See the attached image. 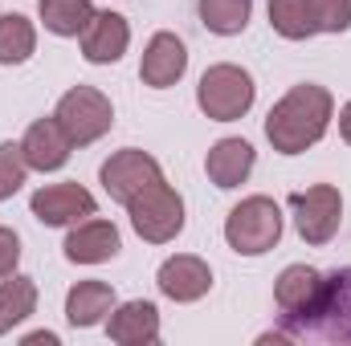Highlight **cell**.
<instances>
[{"instance_id": "obj_1", "label": "cell", "mask_w": 351, "mask_h": 346, "mask_svg": "<svg viewBox=\"0 0 351 346\" xmlns=\"http://www.w3.org/2000/svg\"><path fill=\"white\" fill-rule=\"evenodd\" d=\"M335 118V98L319 82L290 86L265 114V139L278 155H302L311 151Z\"/></svg>"}, {"instance_id": "obj_2", "label": "cell", "mask_w": 351, "mask_h": 346, "mask_svg": "<svg viewBox=\"0 0 351 346\" xmlns=\"http://www.w3.org/2000/svg\"><path fill=\"white\" fill-rule=\"evenodd\" d=\"M254 74L245 66H233V62H217L200 74V86H196V106L204 118L213 122H237L254 110Z\"/></svg>"}, {"instance_id": "obj_3", "label": "cell", "mask_w": 351, "mask_h": 346, "mask_svg": "<svg viewBox=\"0 0 351 346\" xmlns=\"http://www.w3.org/2000/svg\"><path fill=\"white\" fill-rule=\"evenodd\" d=\"M225 241L237 257H262L282 241V208L269 196H245L225 216Z\"/></svg>"}, {"instance_id": "obj_4", "label": "cell", "mask_w": 351, "mask_h": 346, "mask_svg": "<svg viewBox=\"0 0 351 346\" xmlns=\"http://www.w3.org/2000/svg\"><path fill=\"white\" fill-rule=\"evenodd\" d=\"M131 228L147 241V245H168L184 232V196L176 191L172 183H152L147 191H139L127 204Z\"/></svg>"}, {"instance_id": "obj_5", "label": "cell", "mask_w": 351, "mask_h": 346, "mask_svg": "<svg viewBox=\"0 0 351 346\" xmlns=\"http://www.w3.org/2000/svg\"><path fill=\"white\" fill-rule=\"evenodd\" d=\"M53 118L62 122V131L70 135L74 147H90V143H98V139L114 127V106H110V98H106L102 90L74 86L58 98Z\"/></svg>"}, {"instance_id": "obj_6", "label": "cell", "mask_w": 351, "mask_h": 346, "mask_svg": "<svg viewBox=\"0 0 351 346\" xmlns=\"http://www.w3.org/2000/svg\"><path fill=\"white\" fill-rule=\"evenodd\" d=\"M290 212H294V228L306 245H327L343 224V196L335 183H311L306 191L290 196Z\"/></svg>"}, {"instance_id": "obj_7", "label": "cell", "mask_w": 351, "mask_h": 346, "mask_svg": "<svg viewBox=\"0 0 351 346\" xmlns=\"http://www.w3.org/2000/svg\"><path fill=\"white\" fill-rule=\"evenodd\" d=\"M164 179V168H160V159L156 155H147V151H139V147H123V151H114L102 168H98V183L106 187V196L114 200V204H131L139 191H147L152 183H160Z\"/></svg>"}, {"instance_id": "obj_8", "label": "cell", "mask_w": 351, "mask_h": 346, "mask_svg": "<svg viewBox=\"0 0 351 346\" xmlns=\"http://www.w3.org/2000/svg\"><path fill=\"white\" fill-rule=\"evenodd\" d=\"M94 208H98L94 196H90L82 183H74V179H66V183H45V187H37L33 200H29V212H33L45 228L78 224V220L94 216Z\"/></svg>"}, {"instance_id": "obj_9", "label": "cell", "mask_w": 351, "mask_h": 346, "mask_svg": "<svg viewBox=\"0 0 351 346\" xmlns=\"http://www.w3.org/2000/svg\"><path fill=\"white\" fill-rule=\"evenodd\" d=\"M327 277L311 265H286L274 281V302L290 322H315V310L323 302Z\"/></svg>"}, {"instance_id": "obj_10", "label": "cell", "mask_w": 351, "mask_h": 346, "mask_svg": "<svg viewBox=\"0 0 351 346\" xmlns=\"http://www.w3.org/2000/svg\"><path fill=\"white\" fill-rule=\"evenodd\" d=\"M156 285H160L164 297L188 306V302H200L213 289V269H208V261L196 257V253H176V257H168L160 265Z\"/></svg>"}, {"instance_id": "obj_11", "label": "cell", "mask_w": 351, "mask_h": 346, "mask_svg": "<svg viewBox=\"0 0 351 346\" xmlns=\"http://www.w3.org/2000/svg\"><path fill=\"white\" fill-rule=\"evenodd\" d=\"M188 74V45L176 37V33H156L152 41H147V49H143V57H139V78H143V86L152 90H168L176 86L180 78Z\"/></svg>"}, {"instance_id": "obj_12", "label": "cell", "mask_w": 351, "mask_h": 346, "mask_svg": "<svg viewBox=\"0 0 351 346\" xmlns=\"http://www.w3.org/2000/svg\"><path fill=\"white\" fill-rule=\"evenodd\" d=\"M21 151H25L29 172H62V168L70 163L74 143H70V135L62 131V122L49 114V118H37V122L25 131Z\"/></svg>"}, {"instance_id": "obj_13", "label": "cell", "mask_w": 351, "mask_h": 346, "mask_svg": "<svg viewBox=\"0 0 351 346\" xmlns=\"http://www.w3.org/2000/svg\"><path fill=\"white\" fill-rule=\"evenodd\" d=\"M66 261H74V265H102V261L119 257V249H123V237H119V228L110 224V220H78V224H70V232H66Z\"/></svg>"}, {"instance_id": "obj_14", "label": "cell", "mask_w": 351, "mask_h": 346, "mask_svg": "<svg viewBox=\"0 0 351 346\" xmlns=\"http://www.w3.org/2000/svg\"><path fill=\"white\" fill-rule=\"evenodd\" d=\"M131 45V25L123 12H94V21L82 33V57L90 66H114Z\"/></svg>"}, {"instance_id": "obj_15", "label": "cell", "mask_w": 351, "mask_h": 346, "mask_svg": "<svg viewBox=\"0 0 351 346\" xmlns=\"http://www.w3.org/2000/svg\"><path fill=\"white\" fill-rule=\"evenodd\" d=\"M106 334H110V343H119V346L160 343V310H156V302L135 297V302L114 306L110 318H106Z\"/></svg>"}, {"instance_id": "obj_16", "label": "cell", "mask_w": 351, "mask_h": 346, "mask_svg": "<svg viewBox=\"0 0 351 346\" xmlns=\"http://www.w3.org/2000/svg\"><path fill=\"white\" fill-rule=\"evenodd\" d=\"M254 163H258V151H254V143H245V139H217V143L208 147V155H204V172H208V179H213L221 191L241 187V183L254 175Z\"/></svg>"}, {"instance_id": "obj_17", "label": "cell", "mask_w": 351, "mask_h": 346, "mask_svg": "<svg viewBox=\"0 0 351 346\" xmlns=\"http://www.w3.org/2000/svg\"><path fill=\"white\" fill-rule=\"evenodd\" d=\"M315 322H319V330L331 343H351V269L327 277L323 302L315 310Z\"/></svg>"}, {"instance_id": "obj_18", "label": "cell", "mask_w": 351, "mask_h": 346, "mask_svg": "<svg viewBox=\"0 0 351 346\" xmlns=\"http://www.w3.org/2000/svg\"><path fill=\"white\" fill-rule=\"evenodd\" d=\"M114 306H119V297L106 281H78L66 293V322L78 326V330H90V326L106 322Z\"/></svg>"}, {"instance_id": "obj_19", "label": "cell", "mask_w": 351, "mask_h": 346, "mask_svg": "<svg viewBox=\"0 0 351 346\" xmlns=\"http://www.w3.org/2000/svg\"><path fill=\"white\" fill-rule=\"evenodd\" d=\"M94 12L90 0H37V16L53 37H82Z\"/></svg>"}, {"instance_id": "obj_20", "label": "cell", "mask_w": 351, "mask_h": 346, "mask_svg": "<svg viewBox=\"0 0 351 346\" xmlns=\"http://www.w3.org/2000/svg\"><path fill=\"white\" fill-rule=\"evenodd\" d=\"M200 25L217 37H237L245 33L250 16H254V0H196Z\"/></svg>"}, {"instance_id": "obj_21", "label": "cell", "mask_w": 351, "mask_h": 346, "mask_svg": "<svg viewBox=\"0 0 351 346\" xmlns=\"http://www.w3.org/2000/svg\"><path fill=\"white\" fill-rule=\"evenodd\" d=\"M37 49V29L21 12L0 16V66H25Z\"/></svg>"}, {"instance_id": "obj_22", "label": "cell", "mask_w": 351, "mask_h": 346, "mask_svg": "<svg viewBox=\"0 0 351 346\" xmlns=\"http://www.w3.org/2000/svg\"><path fill=\"white\" fill-rule=\"evenodd\" d=\"M33 310H37V281L33 277H16L12 273L8 281H0V334L21 326Z\"/></svg>"}, {"instance_id": "obj_23", "label": "cell", "mask_w": 351, "mask_h": 346, "mask_svg": "<svg viewBox=\"0 0 351 346\" xmlns=\"http://www.w3.org/2000/svg\"><path fill=\"white\" fill-rule=\"evenodd\" d=\"M269 29L286 41H306L315 29L311 0H269Z\"/></svg>"}, {"instance_id": "obj_24", "label": "cell", "mask_w": 351, "mask_h": 346, "mask_svg": "<svg viewBox=\"0 0 351 346\" xmlns=\"http://www.w3.org/2000/svg\"><path fill=\"white\" fill-rule=\"evenodd\" d=\"M25 175H29V163H25L21 143H0V204L25 187Z\"/></svg>"}, {"instance_id": "obj_25", "label": "cell", "mask_w": 351, "mask_h": 346, "mask_svg": "<svg viewBox=\"0 0 351 346\" xmlns=\"http://www.w3.org/2000/svg\"><path fill=\"white\" fill-rule=\"evenodd\" d=\"M311 16L319 33H348L351 29V0H311Z\"/></svg>"}, {"instance_id": "obj_26", "label": "cell", "mask_w": 351, "mask_h": 346, "mask_svg": "<svg viewBox=\"0 0 351 346\" xmlns=\"http://www.w3.org/2000/svg\"><path fill=\"white\" fill-rule=\"evenodd\" d=\"M16 261H21V237L0 224V277H12L16 273Z\"/></svg>"}, {"instance_id": "obj_27", "label": "cell", "mask_w": 351, "mask_h": 346, "mask_svg": "<svg viewBox=\"0 0 351 346\" xmlns=\"http://www.w3.org/2000/svg\"><path fill=\"white\" fill-rule=\"evenodd\" d=\"M339 139L351 147V102H343V106H339Z\"/></svg>"}, {"instance_id": "obj_28", "label": "cell", "mask_w": 351, "mask_h": 346, "mask_svg": "<svg viewBox=\"0 0 351 346\" xmlns=\"http://www.w3.org/2000/svg\"><path fill=\"white\" fill-rule=\"evenodd\" d=\"M37 343L58 346V334H49V330H37V334H29V338H25V346H37Z\"/></svg>"}]
</instances>
